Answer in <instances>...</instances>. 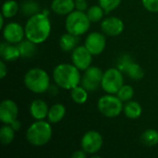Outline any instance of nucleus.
Masks as SVG:
<instances>
[{
  "label": "nucleus",
  "mask_w": 158,
  "mask_h": 158,
  "mask_svg": "<svg viewBox=\"0 0 158 158\" xmlns=\"http://www.w3.org/2000/svg\"><path fill=\"white\" fill-rule=\"evenodd\" d=\"M53 135L51 123L44 119L36 120L26 131L27 142L35 147H41L50 142Z\"/></svg>",
  "instance_id": "3"
},
{
  "label": "nucleus",
  "mask_w": 158,
  "mask_h": 158,
  "mask_svg": "<svg viewBox=\"0 0 158 158\" xmlns=\"http://www.w3.org/2000/svg\"><path fill=\"white\" fill-rule=\"evenodd\" d=\"M30 114L35 120H42L47 118L49 107L42 99H35L30 105Z\"/></svg>",
  "instance_id": "15"
},
{
  "label": "nucleus",
  "mask_w": 158,
  "mask_h": 158,
  "mask_svg": "<svg viewBox=\"0 0 158 158\" xmlns=\"http://www.w3.org/2000/svg\"><path fill=\"white\" fill-rule=\"evenodd\" d=\"M91 27V20L86 12L74 9L71 13L67 15L65 20V28L68 32L76 36L85 34Z\"/></svg>",
  "instance_id": "5"
},
{
  "label": "nucleus",
  "mask_w": 158,
  "mask_h": 158,
  "mask_svg": "<svg viewBox=\"0 0 158 158\" xmlns=\"http://www.w3.org/2000/svg\"><path fill=\"white\" fill-rule=\"evenodd\" d=\"M6 74H7V67L5 63V60L2 59V61L0 62V78L3 80Z\"/></svg>",
  "instance_id": "33"
},
{
  "label": "nucleus",
  "mask_w": 158,
  "mask_h": 158,
  "mask_svg": "<svg viewBox=\"0 0 158 158\" xmlns=\"http://www.w3.org/2000/svg\"><path fill=\"white\" fill-rule=\"evenodd\" d=\"M25 38L36 44H43L50 36L52 24L49 16L44 12H39L29 17L25 25Z\"/></svg>",
  "instance_id": "1"
},
{
  "label": "nucleus",
  "mask_w": 158,
  "mask_h": 158,
  "mask_svg": "<svg viewBox=\"0 0 158 158\" xmlns=\"http://www.w3.org/2000/svg\"><path fill=\"white\" fill-rule=\"evenodd\" d=\"M121 1L122 0H98V5L106 13H109L117 9L121 4Z\"/></svg>",
  "instance_id": "30"
},
{
  "label": "nucleus",
  "mask_w": 158,
  "mask_h": 158,
  "mask_svg": "<svg viewBox=\"0 0 158 158\" xmlns=\"http://www.w3.org/2000/svg\"><path fill=\"white\" fill-rule=\"evenodd\" d=\"M60 48L64 52H72L79 44V36H76L72 33L66 32L62 34L58 41Z\"/></svg>",
  "instance_id": "18"
},
{
  "label": "nucleus",
  "mask_w": 158,
  "mask_h": 158,
  "mask_svg": "<svg viewBox=\"0 0 158 158\" xmlns=\"http://www.w3.org/2000/svg\"><path fill=\"white\" fill-rule=\"evenodd\" d=\"M105 35L106 34L102 31H93L87 35L84 41V45L93 56H98L104 52L106 45Z\"/></svg>",
  "instance_id": "12"
},
{
  "label": "nucleus",
  "mask_w": 158,
  "mask_h": 158,
  "mask_svg": "<svg viewBox=\"0 0 158 158\" xmlns=\"http://www.w3.org/2000/svg\"><path fill=\"white\" fill-rule=\"evenodd\" d=\"M141 141L142 143L148 146H156L158 144V131L154 129H148L145 131L143 132L141 136Z\"/></svg>",
  "instance_id": "27"
},
{
  "label": "nucleus",
  "mask_w": 158,
  "mask_h": 158,
  "mask_svg": "<svg viewBox=\"0 0 158 158\" xmlns=\"http://www.w3.org/2000/svg\"><path fill=\"white\" fill-rule=\"evenodd\" d=\"M3 38L6 42L18 44L25 37V29L19 22H8L2 29Z\"/></svg>",
  "instance_id": "10"
},
{
  "label": "nucleus",
  "mask_w": 158,
  "mask_h": 158,
  "mask_svg": "<svg viewBox=\"0 0 158 158\" xmlns=\"http://www.w3.org/2000/svg\"><path fill=\"white\" fill-rule=\"evenodd\" d=\"M123 72H125L131 80H135V81L142 80L144 76L143 69L139 64L134 62L133 59L126 65Z\"/></svg>",
  "instance_id": "22"
},
{
  "label": "nucleus",
  "mask_w": 158,
  "mask_h": 158,
  "mask_svg": "<svg viewBox=\"0 0 158 158\" xmlns=\"http://www.w3.org/2000/svg\"><path fill=\"white\" fill-rule=\"evenodd\" d=\"M104 144V139L101 133L96 131H89L81 138V149L88 155L93 156L97 154Z\"/></svg>",
  "instance_id": "8"
},
{
  "label": "nucleus",
  "mask_w": 158,
  "mask_h": 158,
  "mask_svg": "<svg viewBox=\"0 0 158 158\" xmlns=\"http://www.w3.org/2000/svg\"><path fill=\"white\" fill-rule=\"evenodd\" d=\"M18 105L11 99H5L0 104V121L3 124H11L18 118Z\"/></svg>",
  "instance_id": "14"
},
{
  "label": "nucleus",
  "mask_w": 158,
  "mask_h": 158,
  "mask_svg": "<svg viewBox=\"0 0 158 158\" xmlns=\"http://www.w3.org/2000/svg\"><path fill=\"white\" fill-rule=\"evenodd\" d=\"M75 1H79V0H75Z\"/></svg>",
  "instance_id": "37"
},
{
  "label": "nucleus",
  "mask_w": 158,
  "mask_h": 158,
  "mask_svg": "<svg viewBox=\"0 0 158 158\" xmlns=\"http://www.w3.org/2000/svg\"><path fill=\"white\" fill-rule=\"evenodd\" d=\"M105 10L99 6V5H94L89 6V8L86 11V14L91 20V22H98L101 21L104 19Z\"/></svg>",
  "instance_id": "28"
},
{
  "label": "nucleus",
  "mask_w": 158,
  "mask_h": 158,
  "mask_svg": "<svg viewBox=\"0 0 158 158\" xmlns=\"http://www.w3.org/2000/svg\"><path fill=\"white\" fill-rule=\"evenodd\" d=\"M0 56L6 62H13L20 57V53L17 44L3 42L0 45Z\"/></svg>",
  "instance_id": "16"
},
{
  "label": "nucleus",
  "mask_w": 158,
  "mask_h": 158,
  "mask_svg": "<svg viewBox=\"0 0 158 158\" xmlns=\"http://www.w3.org/2000/svg\"><path fill=\"white\" fill-rule=\"evenodd\" d=\"M117 95L123 103L129 102L134 96V89L131 85L123 84L121 88L118 90V92L117 93Z\"/></svg>",
  "instance_id": "29"
},
{
  "label": "nucleus",
  "mask_w": 158,
  "mask_h": 158,
  "mask_svg": "<svg viewBox=\"0 0 158 158\" xmlns=\"http://www.w3.org/2000/svg\"><path fill=\"white\" fill-rule=\"evenodd\" d=\"M66 115V107L60 103H56L49 107L47 120L51 124H56L60 122Z\"/></svg>",
  "instance_id": "19"
},
{
  "label": "nucleus",
  "mask_w": 158,
  "mask_h": 158,
  "mask_svg": "<svg viewBox=\"0 0 158 158\" xmlns=\"http://www.w3.org/2000/svg\"><path fill=\"white\" fill-rule=\"evenodd\" d=\"M123 102L117 94H106L101 96L97 102V108L99 112L106 118H113L118 117L123 112Z\"/></svg>",
  "instance_id": "6"
},
{
  "label": "nucleus",
  "mask_w": 158,
  "mask_h": 158,
  "mask_svg": "<svg viewBox=\"0 0 158 158\" xmlns=\"http://www.w3.org/2000/svg\"><path fill=\"white\" fill-rule=\"evenodd\" d=\"M88 8H89V6H88V3H87L86 0H79V1H76V3H75V9L80 10V11L86 12Z\"/></svg>",
  "instance_id": "32"
},
{
  "label": "nucleus",
  "mask_w": 158,
  "mask_h": 158,
  "mask_svg": "<svg viewBox=\"0 0 158 158\" xmlns=\"http://www.w3.org/2000/svg\"><path fill=\"white\" fill-rule=\"evenodd\" d=\"M100 28H101V31L104 34L114 37V36H118L123 32L125 29V25L121 19L115 16H111V17L105 18L101 20Z\"/></svg>",
  "instance_id": "13"
},
{
  "label": "nucleus",
  "mask_w": 158,
  "mask_h": 158,
  "mask_svg": "<svg viewBox=\"0 0 158 158\" xmlns=\"http://www.w3.org/2000/svg\"><path fill=\"white\" fill-rule=\"evenodd\" d=\"M15 131L9 124H3L0 129V142L3 145L10 144L15 139Z\"/></svg>",
  "instance_id": "26"
},
{
  "label": "nucleus",
  "mask_w": 158,
  "mask_h": 158,
  "mask_svg": "<svg viewBox=\"0 0 158 158\" xmlns=\"http://www.w3.org/2000/svg\"><path fill=\"white\" fill-rule=\"evenodd\" d=\"M93 55L85 47V45H78L71 52V63L75 65L81 71L86 70L92 66Z\"/></svg>",
  "instance_id": "11"
},
{
  "label": "nucleus",
  "mask_w": 158,
  "mask_h": 158,
  "mask_svg": "<svg viewBox=\"0 0 158 158\" xmlns=\"http://www.w3.org/2000/svg\"><path fill=\"white\" fill-rule=\"evenodd\" d=\"M123 84L124 77L122 71L119 69L109 68L104 72L101 81V88L106 94H117Z\"/></svg>",
  "instance_id": "7"
},
{
  "label": "nucleus",
  "mask_w": 158,
  "mask_h": 158,
  "mask_svg": "<svg viewBox=\"0 0 158 158\" xmlns=\"http://www.w3.org/2000/svg\"><path fill=\"white\" fill-rule=\"evenodd\" d=\"M19 53H20V57L23 58H31L32 57L36 51H37V47H36V44H34L33 42L26 39H23L20 43H19L18 44Z\"/></svg>",
  "instance_id": "21"
},
{
  "label": "nucleus",
  "mask_w": 158,
  "mask_h": 158,
  "mask_svg": "<svg viewBox=\"0 0 158 158\" xmlns=\"http://www.w3.org/2000/svg\"><path fill=\"white\" fill-rule=\"evenodd\" d=\"M143 7L152 13H158V0H142Z\"/></svg>",
  "instance_id": "31"
},
{
  "label": "nucleus",
  "mask_w": 158,
  "mask_h": 158,
  "mask_svg": "<svg viewBox=\"0 0 158 158\" xmlns=\"http://www.w3.org/2000/svg\"><path fill=\"white\" fill-rule=\"evenodd\" d=\"M87 154L81 149V150H78V151H76V152H74L73 154H72V156H71V157L72 158H86L87 157Z\"/></svg>",
  "instance_id": "34"
},
{
  "label": "nucleus",
  "mask_w": 158,
  "mask_h": 158,
  "mask_svg": "<svg viewBox=\"0 0 158 158\" xmlns=\"http://www.w3.org/2000/svg\"><path fill=\"white\" fill-rule=\"evenodd\" d=\"M26 88L33 94H44L50 88V77L48 73L41 68L29 69L23 78Z\"/></svg>",
  "instance_id": "4"
},
{
  "label": "nucleus",
  "mask_w": 158,
  "mask_h": 158,
  "mask_svg": "<svg viewBox=\"0 0 158 158\" xmlns=\"http://www.w3.org/2000/svg\"><path fill=\"white\" fill-rule=\"evenodd\" d=\"M0 19H1V25H0V27H1V29H3V27L5 26V17L1 14V17H0Z\"/></svg>",
  "instance_id": "36"
},
{
  "label": "nucleus",
  "mask_w": 158,
  "mask_h": 158,
  "mask_svg": "<svg viewBox=\"0 0 158 158\" xmlns=\"http://www.w3.org/2000/svg\"><path fill=\"white\" fill-rule=\"evenodd\" d=\"M75 0H53L51 10L60 16H67L75 9Z\"/></svg>",
  "instance_id": "17"
},
{
  "label": "nucleus",
  "mask_w": 158,
  "mask_h": 158,
  "mask_svg": "<svg viewBox=\"0 0 158 158\" xmlns=\"http://www.w3.org/2000/svg\"><path fill=\"white\" fill-rule=\"evenodd\" d=\"M89 92L81 85H78L70 90V97L72 101L78 105H82L88 100Z\"/></svg>",
  "instance_id": "24"
},
{
  "label": "nucleus",
  "mask_w": 158,
  "mask_h": 158,
  "mask_svg": "<svg viewBox=\"0 0 158 158\" xmlns=\"http://www.w3.org/2000/svg\"><path fill=\"white\" fill-rule=\"evenodd\" d=\"M10 126L13 128V130H14L15 131H19L20 130V128H21V122L17 118L16 120H14V121L10 124Z\"/></svg>",
  "instance_id": "35"
},
{
  "label": "nucleus",
  "mask_w": 158,
  "mask_h": 158,
  "mask_svg": "<svg viewBox=\"0 0 158 158\" xmlns=\"http://www.w3.org/2000/svg\"><path fill=\"white\" fill-rule=\"evenodd\" d=\"M123 113L130 119H137L142 116L143 107L140 103L131 100L125 103L123 107Z\"/></svg>",
  "instance_id": "20"
},
{
  "label": "nucleus",
  "mask_w": 158,
  "mask_h": 158,
  "mask_svg": "<svg viewBox=\"0 0 158 158\" xmlns=\"http://www.w3.org/2000/svg\"><path fill=\"white\" fill-rule=\"evenodd\" d=\"M19 11V5L16 0H6L2 6V15L6 19L15 17Z\"/></svg>",
  "instance_id": "25"
},
{
  "label": "nucleus",
  "mask_w": 158,
  "mask_h": 158,
  "mask_svg": "<svg viewBox=\"0 0 158 158\" xmlns=\"http://www.w3.org/2000/svg\"><path fill=\"white\" fill-rule=\"evenodd\" d=\"M19 11L27 17H31L41 12L40 5L35 0H25L19 5Z\"/></svg>",
  "instance_id": "23"
},
{
  "label": "nucleus",
  "mask_w": 158,
  "mask_h": 158,
  "mask_svg": "<svg viewBox=\"0 0 158 158\" xmlns=\"http://www.w3.org/2000/svg\"><path fill=\"white\" fill-rule=\"evenodd\" d=\"M103 75L104 72L99 67L91 66L84 70V74L81 77V85L83 86L88 92H94L101 87Z\"/></svg>",
  "instance_id": "9"
},
{
  "label": "nucleus",
  "mask_w": 158,
  "mask_h": 158,
  "mask_svg": "<svg viewBox=\"0 0 158 158\" xmlns=\"http://www.w3.org/2000/svg\"><path fill=\"white\" fill-rule=\"evenodd\" d=\"M81 70L72 63L58 64L53 70V80L56 86L64 90H71L81 84Z\"/></svg>",
  "instance_id": "2"
}]
</instances>
